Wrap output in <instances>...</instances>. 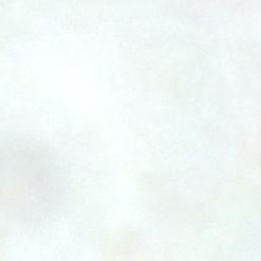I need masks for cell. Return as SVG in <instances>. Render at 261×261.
<instances>
[{"mask_svg": "<svg viewBox=\"0 0 261 261\" xmlns=\"http://www.w3.org/2000/svg\"><path fill=\"white\" fill-rule=\"evenodd\" d=\"M64 197L63 172L45 145L23 136L0 140V218L39 224L59 211Z\"/></svg>", "mask_w": 261, "mask_h": 261, "instance_id": "obj_1", "label": "cell"}]
</instances>
